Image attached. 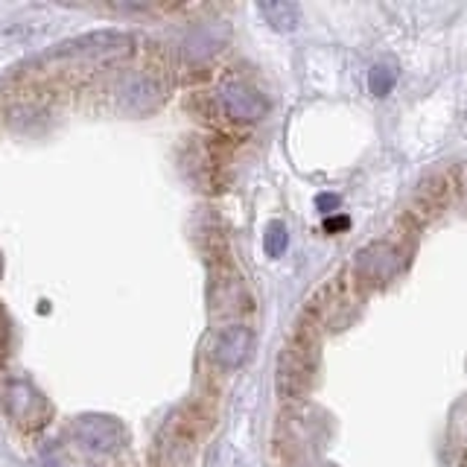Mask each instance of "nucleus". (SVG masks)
I'll return each instance as SVG.
<instances>
[{
	"label": "nucleus",
	"instance_id": "f257e3e1",
	"mask_svg": "<svg viewBox=\"0 0 467 467\" xmlns=\"http://www.w3.org/2000/svg\"><path fill=\"white\" fill-rule=\"evenodd\" d=\"M316 333L313 330H298L292 339L281 348L277 357V371H275V386L284 400H298L316 383Z\"/></svg>",
	"mask_w": 467,
	"mask_h": 467
},
{
	"label": "nucleus",
	"instance_id": "f03ea898",
	"mask_svg": "<svg viewBox=\"0 0 467 467\" xmlns=\"http://www.w3.org/2000/svg\"><path fill=\"white\" fill-rule=\"evenodd\" d=\"M199 447V430L196 418L187 409H175V412L161 423L155 438V459L158 467H193Z\"/></svg>",
	"mask_w": 467,
	"mask_h": 467
},
{
	"label": "nucleus",
	"instance_id": "7ed1b4c3",
	"mask_svg": "<svg viewBox=\"0 0 467 467\" xmlns=\"http://www.w3.org/2000/svg\"><path fill=\"white\" fill-rule=\"evenodd\" d=\"M73 438H77V444L82 450L94 452V456H114V452L123 450L129 432L123 427V420H117L114 415L91 412L73 423Z\"/></svg>",
	"mask_w": 467,
	"mask_h": 467
},
{
	"label": "nucleus",
	"instance_id": "20e7f679",
	"mask_svg": "<svg viewBox=\"0 0 467 467\" xmlns=\"http://www.w3.org/2000/svg\"><path fill=\"white\" fill-rule=\"evenodd\" d=\"M131 36L123 29H94L77 38H67L47 53L50 58H106V56H123L131 50Z\"/></svg>",
	"mask_w": 467,
	"mask_h": 467
},
{
	"label": "nucleus",
	"instance_id": "39448f33",
	"mask_svg": "<svg viewBox=\"0 0 467 467\" xmlns=\"http://www.w3.org/2000/svg\"><path fill=\"white\" fill-rule=\"evenodd\" d=\"M216 99L223 114L234 123H260L263 117L269 114V99L263 97L257 88L237 82V79L219 85Z\"/></svg>",
	"mask_w": 467,
	"mask_h": 467
},
{
	"label": "nucleus",
	"instance_id": "423d86ee",
	"mask_svg": "<svg viewBox=\"0 0 467 467\" xmlns=\"http://www.w3.org/2000/svg\"><path fill=\"white\" fill-rule=\"evenodd\" d=\"M400 272V252L391 243H371L354 260L357 284L362 286H386Z\"/></svg>",
	"mask_w": 467,
	"mask_h": 467
},
{
	"label": "nucleus",
	"instance_id": "0eeeda50",
	"mask_svg": "<svg viewBox=\"0 0 467 467\" xmlns=\"http://www.w3.org/2000/svg\"><path fill=\"white\" fill-rule=\"evenodd\" d=\"M117 102L126 114H152L161 102H164V85H161L152 73L131 70L123 77L120 88H117Z\"/></svg>",
	"mask_w": 467,
	"mask_h": 467
},
{
	"label": "nucleus",
	"instance_id": "6e6552de",
	"mask_svg": "<svg viewBox=\"0 0 467 467\" xmlns=\"http://www.w3.org/2000/svg\"><path fill=\"white\" fill-rule=\"evenodd\" d=\"M254 350V333L252 327L245 325H228L223 327L211 342V359L219 365L223 371H234L240 368V365L248 362Z\"/></svg>",
	"mask_w": 467,
	"mask_h": 467
},
{
	"label": "nucleus",
	"instance_id": "1a4fd4ad",
	"mask_svg": "<svg viewBox=\"0 0 467 467\" xmlns=\"http://www.w3.org/2000/svg\"><path fill=\"white\" fill-rule=\"evenodd\" d=\"M4 409L15 423H38L47 415V403L26 379H9L4 389Z\"/></svg>",
	"mask_w": 467,
	"mask_h": 467
},
{
	"label": "nucleus",
	"instance_id": "9d476101",
	"mask_svg": "<svg viewBox=\"0 0 467 467\" xmlns=\"http://www.w3.org/2000/svg\"><path fill=\"white\" fill-rule=\"evenodd\" d=\"M447 196H450V184L444 182V175H432V179H427L415 190V211L412 213L420 219H432L444 211Z\"/></svg>",
	"mask_w": 467,
	"mask_h": 467
},
{
	"label": "nucleus",
	"instance_id": "9b49d317",
	"mask_svg": "<svg viewBox=\"0 0 467 467\" xmlns=\"http://www.w3.org/2000/svg\"><path fill=\"white\" fill-rule=\"evenodd\" d=\"M225 36H228L225 29L223 26H213V24L193 29V33H190V38L184 41L187 58H193V62H204V58H211L219 50V44H223Z\"/></svg>",
	"mask_w": 467,
	"mask_h": 467
},
{
	"label": "nucleus",
	"instance_id": "f8f14e48",
	"mask_svg": "<svg viewBox=\"0 0 467 467\" xmlns=\"http://www.w3.org/2000/svg\"><path fill=\"white\" fill-rule=\"evenodd\" d=\"M257 12L263 15L272 29L277 33H292L301 21V9L296 4H286V0H272V4H257Z\"/></svg>",
	"mask_w": 467,
	"mask_h": 467
},
{
	"label": "nucleus",
	"instance_id": "ddd939ff",
	"mask_svg": "<svg viewBox=\"0 0 467 467\" xmlns=\"http://www.w3.org/2000/svg\"><path fill=\"white\" fill-rule=\"evenodd\" d=\"M394 79H398V70H394L391 65H386V62L374 65L371 73H368V88H371V94H374V97H389V91L394 88Z\"/></svg>",
	"mask_w": 467,
	"mask_h": 467
},
{
	"label": "nucleus",
	"instance_id": "4468645a",
	"mask_svg": "<svg viewBox=\"0 0 467 467\" xmlns=\"http://www.w3.org/2000/svg\"><path fill=\"white\" fill-rule=\"evenodd\" d=\"M286 245H289V231L284 223H269L266 234H263V248H266V254L269 257H281L286 252Z\"/></svg>",
	"mask_w": 467,
	"mask_h": 467
},
{
	"label": "nucleus",
	"instance_id": "2eb2a0df",
	"mask_svg": "<svg viewBox=\"0 0 467 467\" xmlns=\"http://www.w3.org/2000/svg\"><path fill=\"white\" fill-rule=\"evenodd\" d=\"M316 208H318L321 213H333L336 208H339V196H333V193H321V196L316 199Z\"/></svg>",
	"mask_w": 467,
	"mask_h": 467
},
{
	"label": "nucleus",
	"instance_id": "dca6fc26",
	"mask_svg": "<svg viewBox=\"0 0 467 467\" xmlns=\"http://www.w3.org/2000/svg\"><path fill=\"white\" fill-rule=\"evenodd\" d=\"M350 225V219L348 216H330L327 223H325V231L327 234H336V231H345Z\"/></svg>",
	"mask_w": 467,
	"mask_h": 467
},
{
	"label": "nucleus",
	"instance_id": "f3484780",
	"mask_svg": "<svg viewBox=\"0 0 467 467\" xmlns=\"http://www.w3.org/2000/svg\"><path fill=\"white\" fill-rule=\"evenodd\" d=\"M459 193H462V199H464V204H467V167L459 172Z\"/></svg>",
	"mask_w": 467,
	"mask_h": 467
},
{
	"label": "nucleus",
	"instance_id": "a211bd4d",
	"mask_svg": "<svg viewBox=\"0 0 467 467\" xmlns=\"http://www.w3.org/2000/svg\"><path fill=\"white\" fill-rule=\"evenodd\" d=\"M327 467H333V464H327Z\"/></svg>",
	"mask_w": 467,
	"mask_h": 467
}]
</instances>
